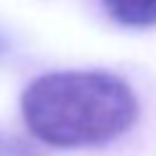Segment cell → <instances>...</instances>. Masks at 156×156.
Segmentation results:
<instances>
[{"instance_id": "obj_2", "label": "cell", "mask_w": 156, "mask_h": 156, "mask_svg": "<svg viewBox=\"0 0 156 156\" xmlns=\"http://www.w3.org/2000/svg\"><path fill=\"white\" fill-rule=\"evenodd\" d=\"M102 7L127 27L156 24V0H100Z\"/></svg>"}, {"instance_id": "obj_3", "label": "cell", "mask_w": 156, "mask_h": 156, "mask_svg": "<svg viewBox=\"0 0 156 156\" xmlns=\"http://www.w3.org/2000/svg\"><path fill=\"white\" fill-rule=\"evenodd\" d=\"M0 156H7V144L0 139Z\"/></svg>"}, {"instance_id": "obj_1", "label": "cell", "mask_w": 156, "mask_h": 156, "mask_svg": "<svg viewBox=\"0 0 156 156\" xmlns=\"http://www.w3.org/2000/svg\"><path fill=\"white\" fill-rule=\"evenodd\" d=\"M136 112L132 88L105 71L46 73L22 93L29 132L58 149L107 144L134 124Z\"/></svg>"}]
</instances>
